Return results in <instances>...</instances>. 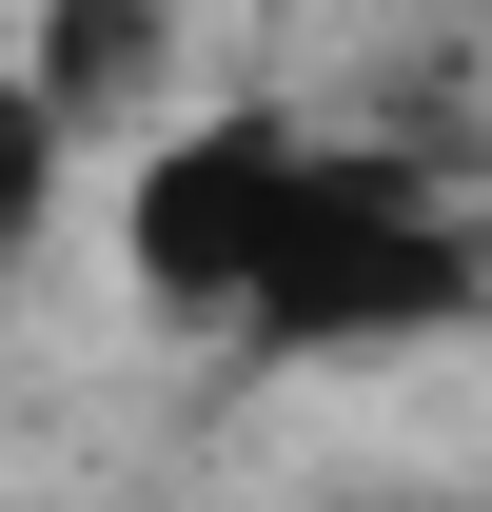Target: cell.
Instances as JSON below:
<instances>
[{
  "label": "cell",
  "instance_id": "obj_1",
  "mask_svg": "<svg viewBox=\"0 0 492 512\" xmlns=\"http://www.w3.org/2000/svg\"><path fill=\"white\" fill-rule=\"evenodd\" d=\"M433 316H473V237L414 197V158H335L315 138L296 237L256 276V335L276 355H355V335H433Z\"/></svg>",
  "mask_w": 492,
  "mask_h": 512
},
{
  "label": "cell",
  "instance_id": "obj_2",
  "mask_svg": "<svg viewBox=\"0 0 492 512\" xmlns=\"http://www.w3.org/2000/svg\"><path fill=\"white\" fill-rule=\"evenodd\" d=\"M296 178H315V138H276V119H197V138H158L138 158V276L178 296V316H256V276H276V237H296Z\"/></svg>",
  "mask_w": 492,
  "mask_h": 512
},
{
  "label": "cell",
  "instance_id": "obj_3",
  "mask_svg": "<svg viewBox=\"0 0 492 512\" xmlns=\"http://www.w3.org/2000/svg\"><path fill=\"white\" fill-rule=\"evenodd\" d=\"M138 79H158V0H60V40H40V99H60V119H119Z\"/></svg>",
  "mask_w": 492,
  "mask_h": 512
},
{
  "label": "cell",
  "instance_id": "obj_4",
  "mask_svg": "<svg viewBox=\"0 0 492 512\" xmlns=\"http://www.w3.org/2000/svg\"><path fill=\"white\" fill-rule=\"evenodd\" d=\"M60 99H40V79H0V276H20V237H40V197H60Z\"/></svg>",
  "mask_w": 492,
  "mask_h": 512
}]
</instances>
